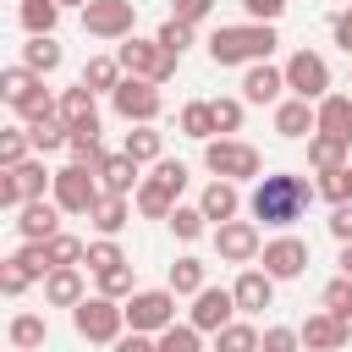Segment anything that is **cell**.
I'll return each mask as SVG.
<instances>
[{"instance_id":"6da1fadb","label":"cell","mask_w":352,"mask_h":352,"mask_svg":"<svg viewBox=\"0 0 352 352\" xmlns=\"http://www.w3.org/2000/svg\"><path fill=\"white\" fill-rule=\"evenodd\" d=\"M314 198H319V187H314L308 176L275 170V176H258V187H253V198H248V214L264 220V226H275V231H286L292 220H302V209H308Z\"/></svg>"},{"instance_id":"7a4b0ae2","label":"cell","mask_w":352,"mask_h":352,"mask_svg":"<svg viewBox=\"0 0 352 352\" xmlns=\"http://www.w3.org/2000/svg\"><path fill=\"white\" fill-rule=\"evenodd\" d=\"M275 28L270 22H231V28H214L209 33V60L214 66H258L275 55Z\"/></svg>"},{"instance_id":"3957f363","label":"cell","mask_w":352,"mask_h":352,"mask_svg":"<svg viewBox=\"0 0 352 352\" xmlns=\"http://www.w3.org/2000/svg\"><path fill=\"white\" fill-rule=\"evenodd\" d=\"M72 324H77V336L82 341H99V346H116L121 341V330H126V302H116V297H82L77 308H72Z\"/></svg>"},{"instance_id":"277c9868","label":"cell","mask_w":352,"mask_h":352,"mask_svg":"<svg viewBox=\"0 0 352 352\" xmlns=\"http://www.w3.org/2000/svg\"><path fill=\"white\" fill-rule=\"evenodd\" d=\"M116 60H121V72H126V77H143V82H170L182 55H170L160 38H126V44L116 50Z\"/></svg>"},{"instance_id":"5b68a950","label":"cell","mask_w":352,"mask_h":352,"mask_svg":"<svg viewBox=\"0 0 352 352\" xmlns=\"http://www.w3.org/2000/svg\"><path fill=\"white\" fill-rule=\"evenodd\" d=\"M204 165H209V176H220V182H253V176L264 170L258 148L242 143V138H214V143H204Z\"/></svg>"},{"instance_id":"8992f818","label":"cell","mask_w":352,"mask_h":352,"mask_svg":"<svg viewBox=\"0 0 352 352\" xmlns=\"http://www.w3.org/2000/svg\"><path fill=\"white\" fill-rule=\"evenodd\" d=\"M50 198H55L66 214H94V204L104 198V187H99V176H94L88 165H60V170H55V187H50Z\"/></svg>"},{"instance_id":"52a82bcc","label":"cell","mask_w":352,"mask_h":352,"mask_svg":"<svg viewBox=\"0 0 352 352\" xmlns=\"http://www.w3.org/2000/svg\"><path fill=\"white\" fill-rule=\"evenodd\" d=\"M126 324L143 330V336H165V330L176 324V292H170V286L132 292V297H126Z\"/></svg>"},{"instance_id":"ba28073f","label":"cell","mask_w":352,"mask_h":352,"mask_svg":"<svg viewBox=\"0 0 352 352\" xmlns=\"http://www.w3.org/2000/svg\"><path fill=\"white\" fill-rule=\"evenodd\" d=\"M286 88H292V99H308V104H319L324 94H330V66H324V55H314V50H297V55H286Z\"/></svg>"},{"instance_id":"9c48e42d","label":"cell","mask_w":352,"mask_h":352,"mask_svg":"<svg viewBox=\"0 0 352 352\" xmlns=\"http://www.w3.org/2000/svg\"><path fill=\"white\" fill-rule=\"evenodd\" d=\"M110 104H116V116H121V121H132V126H154V121H160V110H165L160 82H143V77H126V82L110 94Z\"/></svg>"},{"instance_id":"30bf717a","label":"cell","mask_w":352,"mask_h":352,"mask_svg":"<svg viewBox=\"0 0 352 352\" xmlns=\"http://www.w3.org/2000/svg\"><path fill=\"white\" fill-rule=\"evenodd\" d=\"M44 187H55V170H44V154H33V160H22L16 170L0 176V204L6 209H22V204L44 198Z\"/></svg>"},{"instance_id":"8fae6325","label":"cell","mask_w":352,"mask_h":352,"mask_svg":"<svg viewBox=\"0 0 352 352\" xmlns=\"http://www.w3.org/2000/svg\"><path fill=\"white\" fill-rule=\"evenodd\" d=\"M138 22V0H88L82 6V28L94 38H132Z\"/></svg>"},{"instance_id":"7c38bea8","label":"cell","mask_w":352,"mask_h":352,"mask_svg":"<svg viewBox=\"0 0 352 352\" xmlns=\"http://www.w3.org/2000/svg\"><path fill=\"white\" fill-rule=\"evenodd\" d=\"M214 253H220L226 264H253V258L264 253L258 220H226V226H214Z\"/></svg>"},{"instance_id":"4fadbf2b","label":"cell","mask_w":352,"mask_h":352,"mask_svg":"<svg viewBox=\"0 0 352 352\" xmlns=\"http://www.w3.org/2000/svg\"><path fill=\"white\" fill-rule=\"evenodd\" d=\"M231 314H236V297H231L226 286H204V292L192 297L187 324H192V330H204V336H220V330L231 324Z\"/></svg>"},{"instance_id":"5bb4252c","label":"cell","mask_w":352,"mask_h":352,"mask_svg":"<svg viewBox=\"0 0 352 352\" xmlns=\"http://www.w3.org/2000/svg\"><path fill=\"white\" fill-rule=\"evenodd\" d=\"M297 336H302V352H341V346L352 341V319H336V314L324 308V314H308V319L297 324Z\"/></svg>"},{"instance_id":"9a60e30c","label":"cell","mask_w":352,"mask_h":352,"mask_svg":"<svg viewBox=\"0 0 352 352\" xmlns=\"http://www.w3.org/2000/svg\"><path fill=\"white\" fill-rule=\"evenodd\" d=\"M264 275L270 280H297L302 270H308V242L302 236H275V242H264Z\"/></svg>"},{"instance_id":"2e32d148","label":"cell","mask_w":352,"mask_h":352,"mask_svg":"<svg viewBox=\"0 0 352 352\" xmlns=\"http://www.w3.org/2000/svg\"><path fill=\"white\" fill-rule=\"evenodd\" d=\"M16 231H22V242H50V236H60V204H55V198L22 204V209H16Z\"/></svg>"},{"instance_id":"e0dca14e","label":"cell","mask_w":352,"mask_h":352,"mask_svg":"<svg viewBox=\"0 0 352 352\" xmlns=\"http://www.w3.org/2000/svg\"><path fill=\"white\" fill-rule=\"evenodd\" d=\"M280 94H286V72H280V66L258 60V66L242 72V99H248V104H280Z\"/></svg>"},{"instance_id":"ac0fdd59","label":"cell","mask_w":352,"mask_h":352,"mask_svg":"<svg viewBox=\"0 0 352 352\" xmlns=\"http://www.w3.org/2000/svg\"><path fill=\"white\" fill-rule=\"evenodd\" d=\"M275 132L292 138V143H297V138H314V132H319V110H314L308 99H280V104H275Z\"/></svg>"},{"instance_id":"d6986e66","label":"cell","mask_w":352,"mask_h":352,"mask_svg":"<svg viewBox=\"0 0 352 352\" xmlns=\"http://www.w3.org/2000/svg\"><path fill=\"white\" fill-rule=\"evenodd\" d=\"M231 297H236V314H264L275 302V280L264 270H242L236 286H231Z\"/></svg>"},{"instance_id":"ffe728a7","label":"cell","mask_w":352,"mask_h":352,"mask_svg":"<svg viewBox=\"0 0 352 352\" xmlns=\"http://www.w3.org/2000/svg\"><path fill=\"white\" fill-rule=\"evenodd\" d=\"M198 209H204V220H214V226L236 220V209H242V192H236V182H220V176H214V182L204 187Z\"/></svg>"},{"instance_id":"44dd1931","label":"cell","mask_w":352,"mask_h":352,"mask_svg":"<svg viewBox=\"0 0 352 352\" xmlns=\"http://www.w3.org/2000/svg\"><path fill=\"white\" fill-rule=\"evenodd\" d=\"M346 148H352L346 138H330V132H314V138H308V165H314L319 176H330V170H346V165H352V160H346Z\"/></svg>"},{"instance_id":"7402d4cb","label":"cell","mask_w":352,"mask_h":352,"mask_svg":"<svg viewBox=\"0 0 352 352\" xmlns=\"http://www.w3.org/2000/svg\"><path fill=\"white\" fill-rule=\"evenodd\" d=\"M94 176H99V187L116 192V198H126L132 187H143V182H138V160H126V154H104Z\"/></svg>"},{"instance_id":"603a6c76","label":"cell","mask_w":352,"mask_h":352,"mask_svg":"<svg viewBox=\"0 0 352 352\" xmlns=\"http://www.w3.org/2000/svg\"><path fill=\"white\" fill-rule=\"evenodd\" d=\"M82 297H88V286H82V270H77V264L44 275V302H55V308H77Z\"/></svg>"},{"instance_id":"cb8c5ba5","label":"cell","mask_w":352,"mask_h":352,"mask_svg":"<svg viewBox=\"0 0 352 352\" xmlns=\"http://www.w3.org/2000/svg\"><path fill=\"white\" fill-rule=\"evenodd\" d=\"M314 110H319V132H330V138H346V143H352V94H324Z\"/></svg>"},{"instance_id":"d4e9b609","label":"cell","mask_w":352,"mask_h":352,"mask_svg":"<svg viewBox=\"0 0 352 352\" xmlns=\"http://www.w3.org/2000/svg\"><path fill=\"white\" fill-rule=\"evenodd\" d=\"M55 116H60L72 132H77V126H99V104H94V94H88L82 82L60 94V110H55Z\"/></svg>"},{"instance_id":"484cf974","label":"cell","mask_w":352,"mask_h":352,"mask_svg":"<svg viewBox=\"0 0 352 352\" xmlns=\"http://www.w3.org/2000/svg\"><path fill=\"white\" fill-rule=\"evenodd\" d=\"M138 214H148V220H170L176 214V192L165 187V182H154V176H143V187H138Z\"/></svg>"},{"instance_id":"4316f807","label":"cell","mask_w":352,"mask_h":352,"mask_svg":"<svg viewBox=\"0 0 352 352\" xmlns=\"http://www.w3.org/2000/svg\"><path fill=\"white\" fill-rule=\"evenodd\" d=\"M121 82H126V77H121V60H116V55H94V60L82 66V88H88V94H116Z\"/></svg>"},{"instance_id":"83f0119b","label":"cell","mask_w":352,"mask_h":352,"mask_svg":"<svg viewBox=\"0 0 352 352\" xmlns=\"http://www.w3.org/2000/svg\"><path fill=\"white\" fill-rule=\"evenodd\" d=\"M121 154L138 160V165H160V160H165V138H160L154 126H132L126 143H121Z\"/></svg>"},{"instance_id":"f1b7e54d","label":"cell","mask_w":352,"mask_h":352,"mask_svg":"<svg viewBox=\"0 0 352 352\" xmlns=\"http://www.w3.org/2000/svg\"><path fill=\"white\" fill-rule=\"evenodd\" d=\"M38 88H44V77L28 72V66H6V72H0V99H6L11 110H16L28 94H38Z\"/></svg>"},{"instance_id":"f546056e","label":"cell","mask_w":352,"mask_h":352,"mask_svg":"<svg viewBox=\"0 0 352 352\" xmlns=\"http://www.w3.org/2000/svg\"><path fill=\"white\" fill-rule=\"evenodd\" d=\"M88 220H94V231H99V236H116V231L132 220V204H126V198H116V192H104V198L94 204V214H88Z\"/></svg>"},{"instance_id":"4dcf8cb0","label":"cell","mask_w":352,"mask_h":352,"mask_svg":"<svg viewBox=\"0 0 352 352\" xmlns=\"http://www.w3.org/2000/svg\"><path fill=\"white\" fill-rule=\"evenodd\" d=\"M55 22H60V6H55V0H22V28H28V38H55Z\"/></svg>"},{"instance_id":"1f68e13d","label":"cell","mask_w":352,"mask_h":352,"mask_svg":"<svg viewBox=\"0 0 352 352\" xmlns=\"http://www.w3.org/2000/svg\"><path fill=\"white\" fill-rule=\"evenodd\" d=\"M182 132L187 138H198V143H214V104L209 99H192V104H182Z\"/></svg>"},{"instance_id":"d6a6232c","label":"cell","mask_w":352,"mask_h":352,"mask_svg":"<svg viewBox=\"0 0 352 352\" xmlns=\"http://www.w3.org/2000/svg\"><path fill=\"white\" fill-rule=\"evenodd\" d=\"M44 258H50V270H72V264H82V258H88V242H82V236H72V231H60V236H50V242H44Z\"/></svg>"},{"instance_id":"836d02e7","label":"cell","mask_w":352,"mask_h":352,"mask_svg":"<svg viewBox=\"0 0 352 352\" xmlns=\"http://www.w3.org/2000/svg\"><path fill=\"white\" fill-rule=\"evenodd\" d=\"M44 336H50L44 314H16L11 319V346L16 352H44Z\"/></svg>"},{"instance_id":"e575fe53","label":"cell","mask_w":352,"mask_h":352,"mask_svg":"<svg viewBox=\"0 0 352 352\" xmlns=\"http://www.w3.org/2000/svg\"><path fill=\"white\" fill-rule=\"evenodd\" d=\"M28 138H33V154H55V148H66V143H72V126H66L60 116H50V121H33V126H28Z\"/></svg>"},{"instance_id":"d590c367","label":"cell","mask_w":352,"mask_h":352,"mask_svg":"<svg viewBox=\"0 0 352 352\" xmlns=\"http://www.w3.org/2000/svg\"><path fill=\"white\" fill-rule=\"evenodd\" d=\"M170 292H176V297H198V292H204V258L182 253V258L170 264Z\"/></svg>"},{"instance_id":"8d00e7d4","label":"cell","mask_w":352,"mask_h":352,"mask_svg":"<svg viewBox=\"0 0 352 352\" xmlns=\"http://www.w3.org/2000/svg\"><path fill=\"white\" fill-rule=\"evenodd\" d=\"M22 66L38 72V77H50V72L60 66V44H55V38H28V44H22Z\"/></svg>"},{"instance_id":"74e56055","label":"cell","mask_w":352,"mask_h":352,"mask_svg":"<svg viewBox=\"0 0 352 352\" xmlns=\"http://www.w3.org/2000/svg\"><path fill=\"white\" fill-rule=\"evenodd\" d=\"M66 148H72V165H88V170H99V160H104V148H99V126H77Z\"/></svg>"},{"instance_id":"f35d334b","label":"cell","mask_w":352,"mask_h":352,"mask_svg":"<svg viewBox=\"0 0 352 352\" xmlns=\"http://www.w3.org/2000/svg\"><path fill=\"white\" fill-rule=\"evenodd\" d=\"M214 352H258V330L248 319H231L220 336H214Z\"/></svg>"},{"instance_id":"ab89813d","label":"cell","mask_w":352,"mask_h":352,"mask_svg":"<svg viewBox=\"0 0 352 352\" xmlns=\"http://www.w3.org/2000/svg\"><path fill=\"white\" fill-rule=\"evenodd\" d=\"M94 275H104V270H121L126 264V253H121V242L116 236H99V242H88V258H82Z\"/></svg>"},{"instance_id":"60d3db41","label":"cell","mask_w":352,"mask_h":352,"mask_svg":"<svg viewBox=\"0 0 352 352\" xmlns=\"http://www.w3.org/2000/svg\"><path fill=\"white\" fill-rule=\"evenodd\" d=\"M204 226H209V220H204V209H198V204H176L170 231H176L182 242H198V236H204Z\"/></svg>"},{"instance_id":"b9f144b4","label":"cell","mask_w":352,"mask_h":352,"mask_svg":"<svg viewBox=\"0 0 352 352\" xmlns=\"http://www.w3.org/2000/svg\"><path fill=\"white\" fill-rule=\"evenodd\" d=\"M214 104V126H220V138H231V132H242V116H248V99H209Z\"/></svg>"},{"instance_id":"7bdbcfd3","label":"cell","mask_w":352,"mask_h":352,"mask_svg":"<svg viewBox=\"0 0 352 352\" xmlns=\"http://www.w3.org/2000/svg\"><path fill=\"white\" fill-rule=\"evenodd\" d=\"M22 160H33V138L28 132H0V165L16 170Z\"/></svg>"},{"instance_id":"ee69618b","label":"cell","mask_w":352,"mask_h":352,"mask_svg":"<svg viewBox=\"0 0 352 352\" xmlns=\"http://www.w3.org/2000/svg\"><path fill=\"white\" fill-rule=\"evenodd\" d=\"M160 352H204V330H192V324H170V330L160 336Z\"/></svg>"},{"instance_id":"f6af8a7d","label":"cell","mask_w":352,"mask_h":352,"mask_svg":"<svg viewBox=\"0 0 352 352\" xmlns=\"http://www.w3.org/2000/svg\"><path fill=\"white\" fill-rule=\"evenodd\" d=\"M94 280H99V297H116V302H126V297H132V264L104 270V275H94Z\"/></svg>"},{"instance_id":"bcb514c9","label":"cell","mask_w":352,"mask_h":352,"mask_svg":"<svg viewBox=\"0 0 352 352\" xmlns=\"http://www.w3.org/2000/svg\"><path fill=\"white\" fill-rule=\"evenodd\" d=\"M258 352H302V336H297L292 324H270V330L258 336Z\"/></svg>"},{"instance_id":"7dc6e473","label":"cell","mask_w":352,"mask_h":352,"mask_svg":"<svg viewBox=\"0 0 352 352\" xmlns=\"http://www.w3.org/2000/svg\"><path fill=\"white\" fill-rule=\"evenodd\" d=\"M314 187H319V198H330V204H352V165H346V170H330V176H319Z\"/></svg>"},{"instance_id":"c3c4849f","label":"cell","mask_w":352,"mask_h":352,"mask_svg":"<svg viewBox=\"0 0 352 352\" xmlns=\"http://www.w3.org/2000/svg\"><path fill=\"white\" fill-rule=\"evenodd\" d=\"M324 308H330L336 319H352V280H346V275H336V280L324 286Z\"/></svg>"},{"instance_id":"681fc988","label":"cell","mask_w":352,"mask_h":352,"mask_svg":"<svg viewBox=\"0 0 352 352\" xmlns=\"http://www.w3.org/2000/svg\"><path fill=\"white\" fill-rule=\"evenodd\" d=\"M154 38H160V44H165V50H170V55H182V50H187V44H192V28H187V22H176V16H170V22H165V28H160V33H154Z\"/></svg>"},{"instance_id":"f907efd6","label":"cell","mask_w":352,"mask_h":352,"mask_svg":"<svg viewBox=\"0 0 352 352\" xmlns=\"http://www.w3.org/2000/svg\"><path fill=\"white\" fill-rule=\"evenodd\" d=\"M209 11H214V0H170V16H176V22H187V28H198Z\"/></svg>"},{"instance_id":"816d5d0a","label":"cell","mask_w":352,"mask_h":352,"mask_svg":"<svg viewBox=\"0 0 352 352\" xmlns=\"http://www.w3.org/2000/svg\"><path fill=\"white\" fill-rule=\"evenodd\" d=\"M154 182H165V187L182 198V187H187V165H182V160H160V165H154Z\"/></svg>"},{"instance_id":"f5cc1de1","label":"cell","mask_w":352,"mask_h":352,"mask_svg":"<svg viewBox=\"0 0 352 352\" xmlns=\"http://www.w3.org/2000/svg\"><path fill=\"white\" fill-rule=\"evenodd\" d=\"M330 236H336L341 248H352V204H336V209H330Z\"/></svg>"},{"instance_id":"db71d44e","label":"cell","mask_w":352,"mask_h":352,"mask_svg":"<svg viewBox=\"0 0 352 352\" xmlns=\"http://www.w3.org/2000/svg\"><path fill=\"white\" fill-rule=\"evenodd\" d=\"M242 11H248L253 22H270V28H275V16L286 11V0H242Z\"/></svg>"},{"instance_id":"11a10c76","label":"cell","mask_w":352,"mask_h":352,"mask_svg":"<svg viewBox=\"0 0 352 352\" xmlns=\"http://www.w3.org/2000/svg\"><path fill=\"white\" fill-rule=\"evenodd\" d=\"M330 38H336V44H341V50H346V55H352V6H346V11H336V16H330Z\"/></svg>"},{"instance_id":"9f6ffc18","label":"cell","mask_w":352,"mask_h":352,"mask_svg":"<svg viewBox=\"0 0 352 352\" xmlns=\"http://www.w3.org/2000/svg\"><path fill=\"white\" fill-rule=\"evenodd\" d=\"M116 352H160V336L132 330V336H121V341H116Z\"/></svg>"},{"instance_id":"6f0895ef","label":"cell","mask_w":352,"mask_h":352,"mask_svg":"<svg viewBox=\"0 0 352 352\" xmlns=\"http://www.w3.org/2000/svg\"><path fill=\"white\" fill-rule=\"evenodd\" d=\"M341 275L352 280V248H341Z\"/></svg>"},{"instance_id":"680465c9","label":"cell","mask_w":352,"mask_h":352,"mask_svg":"<svg viewBox=\"0 0 352 352\" xmlns=\"http://www.w3.org/2000/svg\"><path fill=\"white\" fill-rule=\"evenodd\" d=\"M55 6H60V11H66V6H88V0H55Z\"/></svg>"}]
</instances>
